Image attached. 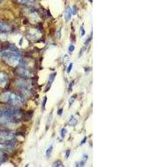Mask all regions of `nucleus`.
<instances>
[{"label": "nucleus", "mask_w": 148, "mask_h": 167, "mask_svg": "<svg viewBox=\"0 0 148 167\" xmlns=\"http://www.w3.org/2000/svg\"><path fill=\"white\" fill-rule=\"evenodd\" d=\"M56 72H53V73H52L51 75H50V76L49 78V80H48V86H49V89L51 86V84L54 81V78L56 77Z\"/></svg>", "instance_id": "12"}, {"label": "nucleus", "mask_w": 148, "mask_h": 167, "mask_svg": "<svg viewBox=\"0 0 148 167\" xmlns=\"http://www.w3.org/2000/svg\"><path fill=\"white\" fill-rule=\"evenodd\" d=\"M4 157V154L2 153V152L1 150H0V158H2Z\"/></svg>", "instance_id": "27"}, {"label": "nucleus", "mask_w": 148, "mask_h": 167, "mask_svg": "<svg viewBox=\"0 0 148 167\" xmlns=\"http://www.w3.org/2000/svg\"><path fill=\"white\" fill-rule=\"evenodd\" d=\"M0 30L3 32H8L11 30V27L5 22H0Z\"/></svg>", "instance_id": "9"}, {"label": "nucleus", "mask_w": 148, "mask_h": 167, "mask_svg": "<svg viewBox=\"0 0 148 167\" xmlns=\"http://www.w3.org/2000/svg\"><path fill=\"white\" fill-rule=\"evenodd\" d=\"M17 72L18 75H20V76H22L23 78H30L31 76H32V75L33 74L32 72H30V70L26 69V68H18Z\"/></svg>", "instance_id": "5"}, {"label": "nucleus", "mask_w": 148, "mask_h": 167, "mask_svg": "<svg viewBox=\"0 0 148 167\" xmlns=\"http://www.w3.org/2000/svg\"><path fill=\"white\" fill-rule=\"evenodd\" d=\"M8 81V77L6 73L0 72V86H5Z\"/></svg>", "instance_id": "7"}, {"label": "nucleus", "mask_w": 148, "mask_h": 167, "mask_svg": "<svg viewBox=\"0 0 148 167\" xmlns=\"http://www.w3.org/2000/svg\"><path fill=\"white\" fill-rule=\"evenodd\" d=\"M2 55L5 61L9 65L14 66L20 62V55L18 51H13L9 49V50L3 51Z\"/></svg>", "instance_id": "2"}, {"label": "nucleus", "mask_w": 148, "mask_h": 167, "mask_svg": "<svg viewBox=\"0 0 148 167\" xmlns=\"http://www.w3.org/2000/svg\"><path fill=\"white\" fill-rule=\"evenodd\" d=\"M72 86H73V82H71V83H70V84H69V88H68L69 92H71V90H72Z\"/></svg>", "instance_id": "22"}, {"label": "nucleus", "mask_w": 148, "mask_h": 167, "mask_svg": "<svg viewBox=\"0 0 148 167\" xmlns=\"http://www.w3.org/2000/svg\"><path fill=\"white\" fill-rule=\"evenodd\" d=\"M72 68H73V64H72V63H71V64H69V65L68 66V73H69V72H71V70H72Z\"/></svg>", "instance_id": "19"}, {"label": "nucleus", "mask_w": 148, "mask_h": 167, "mask_svg": "<svg viewBox=\"0 0 148 167\" xmlns=\"http://www.w3.org/2000/svg\"><path fill=\"white\" fill-rule=\"evenodd\" d=\"M85 32L84 27L82 26L81 27V30H80V34H81V36H83L85 35Z\"/></svg>", "instance_id": "17"}, {"label": "nucleus", "mask_w": 148, "mask_h": 167, "mask_svg": "<svg viewBox=\"0 0 148 167\" xmlns=\"http://www.w3.org/2000/svg\"><path fill=\"white\" fill-rule=\"evenodd\" d=\"M47 100V96H45V97H44V99L43 100V108H45V106H46V104Z\"/></svg>", "instance_id": "21"}, {"label": "nucleus", "mask_w": 148, "mask_h": 167, "mask_svg": "<svg viewBox=\"0 0 148 167\" xmlns=\"http://www.w3.org/2000/svg\"><path fill=\"white\" fill-rule=\"evenodd\" d=\"M72 12H71V8L69 7L66 11V12L64 14V18L66 21L68 22L71 20V16H72Z\"/></svg>", "instance_id": "10"}, {"label": "nucleus", "mask_w": 148, "mask_h": 167, "mask_svg": "<svg viewBox=\"0 0 148 167\" xmlns=\"http://www.w3.org/2000/svg\"><path fill=\"white\" fill-rule=\"evenodd\" d=\"M86 140H87V137H85L84 138V139L81 142V144H83L85 143V142H86Z\"/></svg>", "instance_id": "25"}, {"label": "nucleus", "mask_w": 148, "mask_h": 167, "mask_svg": "<svg viewBox=\"0 0 148 167\" xmlns=\"http://www.w3.org/2000/svg\"><path fill=\"white\" fill-rule=\"evenodd\" d=\"M0 100L14 105H20L24 102V99L21 96L9 92L2 93L0 95Z\"/></svg>", "instance_id": "1"}, {"label": "nucleus", "mask_w": 148, "mask_h": 167, "mask_svg": "<svg viewBox=\"0 0 148 167\" xmlns=\"http://www.w3.org/2000/svg\"><path fill=\"white\" fill-rule=\"evenodd\" d=\"M14 138V133L6 130H0V139L3 140H11Z\"/></svg>", "instance_id": "4"}, {"label": "nucleus", "mask_w": 148, "mask_h": 167, "mask_svg": "<svg viewBox=\"0 0 148 167\" xmlns=\"http://www.w3.org/2000/svg\"><path fill=\"white\" fill-rule=\"evenodd\" d=\"M68 124L71 126H75L77 124V120L75 118L74 116H72L68 122Z\"/></svg>", "instance_id": "13"}, {"label": "nucleus", "mask_w": 148, "mask_h": 167, "mask_svg": "<svg viewBox=\"0 0 148 167\" xmlns=\"http://www.w3.org/2000/svg\"><path fill=\"white\" fill-rule=\"evenodd\" d=\"M22 1L26 2H32L34 1V0H22Z\"/></svg>", "instance_id": "26"}, {"label": "nucleus", "mask_w": 148, "mask_h": 167, "mask_svg": "<svg viewBox=\"0 0 148 167\" xmlns=\"http://www.w3.org/2000/svg\"><path fill=\"white\" fill-rule=\"evenodd\" d=\"M14 147V146L13 144L0 143V150L9 152V151L13 150Z\"/></svg>", "instance_id": "8"}, {"label": "nucleus", "mask_w": 148, "mask_h": 167, "mask_svg": "<svg viewBox=\"0 0 148 167\" xmlns=\"http://www.w3.org/2000/svg\"><path fill=\"white\" fill-rule=\"evenodd\" d=\"M31 85V84L25 81H20L17 84V85L19 87V88L26 92H28L30 90Z\"/></svg>", "instance_id": "6"}, {"label": "nucleus", "mask_w": 148, "mask_h": 167, "mask_svg": "<svg viewBox=\"0 0 148 167\" xmlns=\"http://www.w3.org/2000/svg\"><path fill=\"white\" fill-rule=\"evenodd\" d=\"M53 167H63V163L61 162L60 160H57V161L55 162L54 163H53Z\"/></svg>", "instance_id": "15"}, {"label": "nucleus", "mask_w": 148, "mask_h": 167, "mask_svg": "<svg viewBox=\"0 0 148 167\" xmlns=\"http://www.w3.org/2000/svg\"><path fill=\"white\" fill-rule=\"evenodd\" d=\"M75 99H76V98L74 97V96H73L71 97V99H69V104H70V105H71V104H72L73 102H74Z\"/></svg>", "instance_id": "20"}, {"label": "nucleus", "mask_w": 148, "mask_h": 167, "mask_svg": "<svg viewBox=\"0 0 148 167\" xmlns=\"http://www.w3.org/2000/svg\"><path fill=\"white\" fill-rule=\"evenodd\" d=\"M74 49H75V47H74V45H71L69 46V48H68V50L70 51V52H73L74 51Z\"/></svg>", "instance_id": "18"}, {"label": "nucleus", "mask_w": 148, "mask_h": 167, "mask_svg": "<svg viewBox=\"0 0 148 167\" xmlns=\"http://www.w3.org/2000/svg\"><path fill=\"white\" fill-rule=\"evenodd\" d=\"M66 134H67V130L65 128H63L61 130V135L62 138H64Z\"/></svg>", "instance_id": "16"}, {"label": "nucleus", "mask_w": 148, "mask_h": 167, "mask_svg": "<svg viewBox=\"0 0 148 167\" xmlns=\"http://www.w3.org/2000/svg\"><path fill=\"white\" fill-rule=\"evenodd\" d=\"M22 113L21 110L14 108H5L0 112V116L11 118L18 120L22 116Z\"/></svg>", "instance_id": "3"}, {"label": "nucleus", "mask_w": 148, "mask_h": 167, "mask_svg": "<svg viewBox=\"0 0 148 167\" xmlns=\"http://www.w3.org/2000/svg\"><path fill=\"white\" fill-rule=\"evenodd\" d=\"M88 158V157L87 155L85 154L84 156H83V159H82V161L80 162H79V163H77L76 166H77V167H83V166H84V164L86 163V162H87V160Z\"/></svg>", "instance_id": "11"}, {"label": "nucleus", "mask_w": 148, "mask_h": 167, "mask_svg": "<svg viewBox=\"0 0 148 167\" xmlns=\"http://www.w3.org/2000/svg\"><path fill=\"white\" fill-rule=\"evenodd\" d=\"M53 145H51V146L47 149V150L46 152V155L47 157H50L51 156V153H52V150H53Z\"/></svg>", "instance_id": "14"}, {"label": "nucleus", "mask_w": 148, "mask_h": 167, "mask_svg": "<svg viewBox=\"0 0 148 167\" xmlns=\"http://www.w3.org/2000/svg\"><path fill=\"white\" fill-rule=\"evenodd\" d=\"M69 154H70V152H69V150H67V151L66 152V158H68L69 157Z\"/></svg>", "instance_id": "23"}, {"label": "nucleus", "mask_w": 148, "mask_h": 167, "mask_svg": "<svg viewBox=\"0 0 148 167\" xmlns=\"http://www.w3.org/2000/svg\"><path fill=\"white\" fill-rule=\"evenodd\" d=\"M62 112H63V109H60L58 111V114L61 115L62 114Z\"/></svg>", "instance_id": "24"}]
</instances>
